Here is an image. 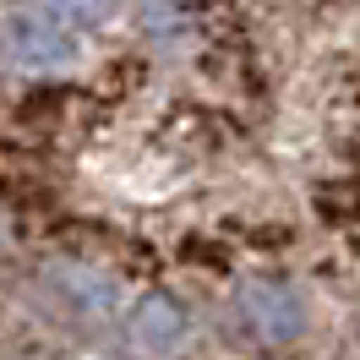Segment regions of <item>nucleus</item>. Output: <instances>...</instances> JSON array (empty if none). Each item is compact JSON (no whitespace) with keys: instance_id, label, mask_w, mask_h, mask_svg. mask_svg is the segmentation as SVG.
<instances>
[{"instance_id":"obj_1","label":"nucleus","mask_w":360,"mask_h":360,"mask_svg":"<svg viewBox=\"0 0 360 360\" xmlns=\"http://www.w3.org/2000/svg\"><path fill=\"white\" fill-rule=\"evenodd\" d=\"M0 49H6L11 66L39 71V77H49V71H71L77 60H82L77 27H66L44 0L6 11V22H0Z\"/></svg>"},{"instance_id":"obj_3","label":"nucleus","mask_w":360,"mask_h":360,"mask_svg":"<svg viewBox=\"0 0 360 360\" xmlns=\"http://www.w3.org/2000/svg\"><path fill=\"white\" fill-rule=\"evenodd\" d=\"M191 333V316L175 295H148L131 306V338L148 349V355H175Z\"/></svg>"},{"instance_id":"obj_4","label":"nucleus","mask_w":360,"mask_h":360,"mask_svg":"<svg viewBox=\"0 0 360 360\" xmlns=\"http://www.w3.org/2000/svg\"><path fill=\"white\" fill-rule=\"evenodd\" d=\"M60 284L77 306H88V311H115L120 306V284L104 278L98 268H60Z\"/></svg>"},{"instance_id":"obj_2","label":"nucleus","mask_w":360,"mask_h":360,"mask_svg":"<svg viewBox=\"0 0 360 360\" xmlns=\"http://www.w3.org/2000/svg\"><path fill=\"white\" fill-rule=\"evenodd\" d=\"M240 316L251 322V333L268 338V344H295L306 333V300L300 290L278 284V278H257L240 290Z\"/></svg>"},{"instance_id":"obj_5","label":"nucleus","mask_w":360,"mask_h":360,"mask_svg":"<svg viewBox=\"0 0 360 360\" xmlns=\"http://www.w3.org/2000/svg\"><path fill=\"white\" fill-rule=\"evenodd\" d=\"M49 11L60 17L66 27H98L115 11V0H44Z\"/></svg>"}]
</instances>
